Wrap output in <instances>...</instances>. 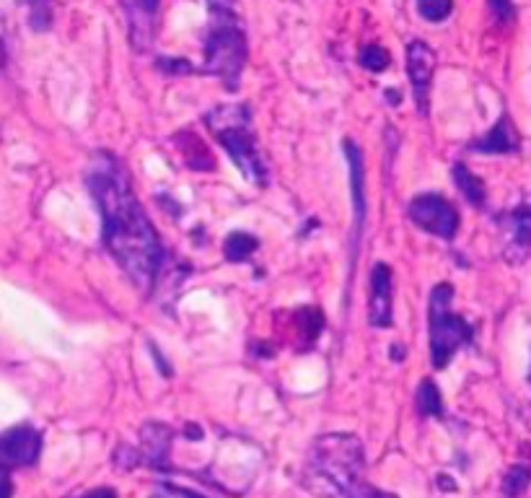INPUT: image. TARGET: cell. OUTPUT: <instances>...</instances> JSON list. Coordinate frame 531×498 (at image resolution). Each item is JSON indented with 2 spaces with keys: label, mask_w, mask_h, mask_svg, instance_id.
<instances>
[{
  "label": "cell",
  "mask_w": 531,
  "mask_h": 498,
  "mask_svg": "<svg viewBox=\"0 0 531 498\" xmlns=\"http://www.w3.org/2000/svg\"><path fill=\"white\" fill-rule=\"evenodd\" d=\"M86 185L102 216V241L112 259L137 291L151 296L166 270V247L140 206L133 179L120 158L109 151L91 156Z\"/></svg>",
  "instance_id": "1"
},
{
  "label": "cell",
  "mask_w": 531,
  "mask_h": 498,
  "mask_svg": "<svg viewBox=\"0 0 531 498\" xmlns=\"http://www.w3.org/2000/svg\"><path fill=\"white\" fill-rule=\"evenodd\" d=\"M366 449L353 433H325L309 449L304 464V485L322 498H360L368 483Z\"/></svg>",
  "instance_id": "2"
},
{
  "label": "cell",
  "mask_w": 531,
  "mask_h": 498,
  "mask_svg": "<svg viewBox=\"0 0 531 498\" xmlns=\"http://www.w3.org/2000/svg\"><path fill=\"white\" fill-rule=\"evenodd\" d=\"M205 127L223 146V151L234 161L255 188H267L270 174L267 164L259 154L257 136L252 127V109L246 104H218L203 115Z\"/></svg>",
  "instance_id": "3"
},
{
  "label": "cell",
  "mask_w": 531,
  "mask_h": 498,
  "mask_svg": "<svg viewBox=\"0 0 531 498\" xmlns=\"http://www.w3.org/2000/svg\"><path fill=\"white\" fill-rule=\"evenodd\" d=\"M210 21L203 42V73L221 81L225 91H239L241 73L246 68L249 45L241 26L239 14L234 8H207Z\"/></svg>",
  "instance_id": "4"
},
{
  "label": "cell",
  "mask_w": 531,
  "mask_h": 498,
  "mask_svg": "<svg viewBox=\"0 0 531 498\" xmlns=\"http://www.w3.org/2000/svg\"><path fill=\"white\" fill-rule=\"evenodd\" d=\"M454 304V286L438 283L428 296V345L430 363L436 369H446L456 351L475 340V327L462 314L451 310Z\"/></svg>",
  "instance_id": "5"
},
{
  "label": "cell",
  "mask_w": 531,
  "mask_h": 498,
  "mask_svg": "<svg viewBox=\"0 0 531 498\" xmlns=\"http://www.w3.org/2000/svg\"><path fill=\"white\" fill-rule=\"evenodd\" d=\"M407 216L417 229H423L426 234H433L444 241L456 239L459 226H462V216H459L456 206L438 192L415 195L407 203Z\"/></svg>",
  "instance_id": "6"
},
{
  "label": "cell",
  "mask_w": 531,
  "mask_h": 498,
  "mask_svg": "<svg viewBox=\"0 0 531 498\" xmlns=\"http://www.w3.org/2000/svg\"><path fill=\"white\" fill-rule=\"evenodd\" d=\"M343 154L347 158V179H350V200H353V234H350V273H353L356 259H358L363 226H366V206H368L366 203V161L353 137L343 140Z\"/></svg>",
  "instance_id": "7"
},
{
  "label": "cell",
  "mask_w": 531,
  "mask_h": 498,
  "mask_svg": "<svg viewBox=\"0 0 531 498\" xmlns=\"http://www.w3.org/2000/svg\"><path fill=\"white\" fill-rule=\"evenodd\" d=\"M42 454V431L32 423H18L0 433V470L32 467Z\"/></svg>",
  "instance_id": "8"
},
{
  "label": "cell",
  "mask_w": 531,
  "mask_h": 498,
  "mask_svg": "<svg viewBox=\"0 0 531 498\" xmlns=\"http://www.w3.org/2000/svg\"><path fill=\"white\" fill-rule=\"evenodd\" d=\"M503 237V259L521 265L531 252V206H516L496 216Z\"/></svg>",
  "instance_id": "9"
},
{
  "label": "cell",
  "mask_w": 531,
  "mask_h": 498,
  "mask_svg": "<svg viewBox=\"0 0 531 498\" xmlns=\"http://www.w3.org/2000/svg\"><path fill=\"white\" fill-rule=\"evenodd\" d=\"M407 78H410L412 97L417 104L420 115H428V94L433 84V73H436V50L426 45L423 39H412L407 45Z\"/></svg>",
  "instance_id": "10"
},
{
  "label": "cell",
  "mask_w": 531,
  "mask_h": 498,
  "mask_svg": "<svg viewBox=\"0 0 531 498\" xmlns=\"http://www.w3.org/2000/svg\"><path fill=\"white\" fill-rule=\"evenodd\" d=\"M395 273L386 262H376L371 270V293H368V325L386 330L395 325Z\"/></svg>",
  "instance_id": "11"
},
{
  "label": "cell",
  "mask_w": 531,
  "mask_h": 498,
  "mask_svg": "<svg viewBox=\"0 0 531 498\" xmlns=\"http://www.w3.org/2000/svg\"><path fill=\"white\" fill-rule=\"evenodd\" d=\"M174 431L166 423L148 421L140 426V444H137V457L140 464L151 467V470H169V454H172Z\"/></svg>",
  "instance_id": "12"
},
{
  "label": "cell",
  "mask_w": 531,
  "mask_h": 498,
  "mask_svg": "<svg viewBox=\"0 0 531 498\" xmlns=\"http://www.w3.org/2000/svg\"><path fill=\"white\" fill-rule=\"evenodd\" d=\"M466 151L472 154H482V156H508V154H518L521 151V136L516 130L514 117L508 112H503L497 122L477 140H472L466 146Z\"/></svg>",
  "instance_id": "13"
},
{
  "label": "cell",
  "mask_w": 531,
  "mask_h": 498,
  "mask_svg": "<svg viewBox=\"0 0 531 498\" xmlns=\"http://www.w3.org/2000/svg\"><path fill=\"white\" fill-rule=\"evenodd\" d=\"M127 29H130V47L135 52H148L154 45L158 0H127Z\"/></svg>",
  "instance_id": "14"
},
{
  "label": "cell",
  "mask_w": 531,
  "mask_h": 498,
  "mask_svg": "<svg viewBox=\"0 0 531 498\" xmlns=\"http://www.w3.org/2000/svg\"><path fill=\"white\" fill-rule=\"evenodd\" d=\"M293 335H296V348L306 351L319 340L322 330H325V314L316 307H301L291 314Z\"/></svg>",
  "instance_id": "15"
},
{
  "label": "cell",
  "mask_w": 531,
  "mask_h": 498,
  "mask_svg": "<svg viewBox=\"0 0 531 498\" xmlns=\"http://www.w3.org/2000/svg\"><path fill=\"white\" fill-rule=\"evenodd\" d=\"M451 179H454V185L462 192L464 200H466L469 206L485 208V203H487V188H485V182H482L480 177L472 172L466 164L456 161V164L451 167Z\"/></svg>",
  "instance_id": "16"
},
{
  "label": "cell",
  "mask_w": 531,
  "mask_h": 498,
  "mask_svg": "<svg viewBox=\"0 0 531 498\" xmlns=\"http://www.w3.org/2000/svg\"><path fill=\"white\" fill-rule=\"evenodd\" d=\"M176 140H182V146H179V151H182V161L187 164V169H195V172H213L215 169V158L207 154L205 143L200 140L197 136H192V133H182V136H176Z\"/></svg>",
  "instance_id": "17"
},
{
  "label": "cell",
  "mask_w": 531,
  "mask_h": 498,
  "mask_svg": "<svg viewBox=\"0 0 531 498\" xmlns=\"http://www.w3.org/2000/svg\"><path fill=\"white\" fill-rule=\"evenodd\" d=\"M415 408L420 418H444V397L438 384L430 377H426L417 384V392H415Z\"/></svg>",
  "instance_id": "18"
},
{
  "label": "cell",
  "mask_w": 531,
  "mask_h": 498,
  "mask_svg": "<svg viewBox=\"0 0 531 498\" xmlns=\"http://www.w3.org/2000/svg\"><path fill=\"white\" fill-rule=\"evenodd\" d=\"M259 249V239L249 231H231L223 241V258L228 262H246Z\"/></svg>",
  "instance_id": "19"
},
{
  "label": "cell",
  "mask_w": 531,
  "mask_h": 498,
  "mask_svg": "<svg viewBox=\"0 0 531 498\" xmlns=\"http://www.w3.org/2000/svg\"><path fill=\"white\" fill-rule=\"evenodd\" d=\"M531 485V467L529 464H514L506 470L503 483H500V493L503 498H521Z\"/></svg>",
  "instance_id": "20"
},
{
  "label": "cell",
  "mask_w": 531,
  "mask_h": 498,
  "mask_svg": "<svg viewBox=\"0 0 531 498\" xmlns=\"http://www.w3.org/2000/svg\"><path fill=\"white\" fill-rule=\"evenodd\" d=\"M358 63L360 68L371 70V73H384V70L392 66V55L384 45H376V42H368L358 50Z\"/></svg>",
  "instance_id": "21"
},
{
  "label": "cell",
  "mask_w": 531,
  "mask_h": 498,
  "mask_svg": "<svg viewBox=\"0 0 531 498\" xmlns=\"http://www.w3.org/2000/svg\"><path fill=\"white\" fill-rule=\"evenodd\" d=\"M29 8V26L35 32H47L52 26V0H18Z\"/></svg>",
  "instance_id": "22"
},
{
  "label": "cell",
  "mask_w": 531,
  "mask_h": 498,
  "mask_svg": "<svg viewBox=\"0 0 531 498\" xmlns=\"http://www.w3.org/2000/svg\"><path fill=\"white\" fill-rule=\"evenodd\" d=\"M415 3H417V14L430 24H441L454 11V0H415Z\"/></svg>",
  "instance_id": "23"
},
{
  "label": "cell",
  "mask_w": 531,
  "mask_h": 498,
  "mask_svg": "<svg viewBox=\"0 0 531 498\" xmlns=\"http://www.w3.org/2000/svg\"><path fill=\"white\" fill-rule=\"evenodd\" d=\"M487 8L497 26H508L516 21L514 0H487Z\"/></svg>",
  "instance_id": "24"
},
{
  "label": "cell",
  "mask_w": 531,
  "mask_h": 498,
  "mask_svg": "<svg viewBox=\"0 0 531 498\" xmlns=\"http://www.w3.org/2000/svg\"><path fill=\"white\" fill-rule=\"evenodd\" d=\"M155 68L161 70V73H166V76H192L195 73L187 57H158Z\"/></svg>",
  "instance_id": "25"
},
{
  "label": "cell",
  "mask_w": 531,
  "mask_h": 498,
  "mask_svg": "<svg viewBox=\"0 0 531 498\" xmlns=\"http://www.w3.org/2000/svg\"><path fill=\"white\" fill-rule=\"evenodd\" d=\"M115 464L122 467V470H133L140 464V457H137V449L130 447V444H120L115 449Z\"/></svg>",
  "instance_id": "26"
},
{
  "label": "cell",
  "mask_w": 531,
  "mask_h": 498,
  "mask_svg": "<svg viewBox=\"0 0 531 498\" xmlns=\"http://www.w3.org/2000/svg\"><path fill=\"white\" fill-rule=\"evenodd\" d=\"M164 491L176 498H205L203 493H197V491H189V488H182V485H172V483H164Z\"/></svg>",
  "instance_id": "27"
},
{
  "label": "cell",
  "mask_w": 531,
  "mask_h": 498,
  "mask_svg": "<svg viewBox=\"0 0 531 498\" xmlns=\"http://www.w3.org/2000/svg\"><path fill=\"white\" fill-rule=\"evenodd\" d=\"M14 496V483H11V475L5 470H0V498H11Z\"/></svg>",
  "instance_id": "28"
},
{
  "label": "cell",
  "mask_w": 531,
  "mask_h": 498,
  "mask_svg": "<svg viewBox=\"0 0 531 498\" xmlns=\"http://www.w3.org/2000/svg\"><path fill=\"white\" fill-rule=\"evenodd\" d=\"M78 498H117V491L115 488H96V491H88Z\"/></svg>",
  "instance_id": "29"
},
{
  "label": "cell",
  "mask_w": 531,
  "mask_h": 498,
  "mask_svg": "<svg viewBox=\"0 0 531 498\" xmlns=\"http://www.w3.org/2000/svg\"><path fill=\"white\" fill-rule=\"evenodd\" d=\"M360 498H399L396 493H386V491H378L374 485H366V491H363V496Z\"/></svg>",
  "instance_id": "30"
},
{
  "label": "cell",
  "mask_w": 531,
  "mask_h": 498,
  "mask_svg": "<svg viewBox=\"0 0 531 498\" xmlns=\"http://www.w3.org/2000/svg\"><path fill=\"white\" fill-rule=\"evenodd\" d=\"M185 431H187L189 442H200V439H203V429H197L195 423H189V426Z\"/></svg>",
  "instance_id": "31"
},
{
  "label": "cell",
  "mask_w": 531,
  "mask_h": 498,
  "mask_svg": "<svg viewBox=\"0 0 531 498\" xmlns=\"http://www.w3.org/2000/svg\"><path fill=\"white\" fill-rule=\"evenodd\" d=\"M436 483H438L444 491H456V483L448 481V475H438V478H436Z\"/></svg>",
  "instance_id": "32"
},
{
  "label": "cell",
  "mask_w": 531,
  "mask_h": 498,
  "mask_svg": "<svg viewBox=\"0 0 531 498\" xmlns=\"http://www.w3.org/2000/svg\"><path fill=\"white\" fill-rule=\"evenodd\" d=\"M207 8H234V0H207Z\"/></svg>",
  "instance_id": "33"
},
{
  "label": "cell",
  "mask_w": 531,
  "mask_h": 498,
  "mask_svg": "<svg viewBox=\"0 0 531 498\" xmlns=\"http://www.w3.org/2000/svg\"><path fill=\"white\" fill-rule=\"evenodd\" d=\"M384 97H386V102L392 99V107H396V104H399V91H386Z\"/></svg>",
  "instance_id": "34"
},
{
  "label": "cell",
  "mask_w": 531,
  "mask_h": 498,
  "mask_svg": "<svg viewBox=\"0 0 531 498\" xmlns=\"http://www.w3.org/2000/svg\"><path fill=\"white\" fill-rule=\"evenodd\" d=\"M392 359L402 361V345H392Z\"/></svg>",
  "instance_id": "35"
},
{
  "label": "cell",
  "mask_w": 531,
  "mask_h": 498,
  "mask_svg": "<svg viewBox=\"0 0 531 498\" xmlns=\"http://www.w3.org/2000/svg\"><path fill=\"white\" fill-rule=\"evenodd\" d=\"M5 60V55H3V45H0V63Z\"/></svg>",
  "instance_id": "36"
}]
</instances>
